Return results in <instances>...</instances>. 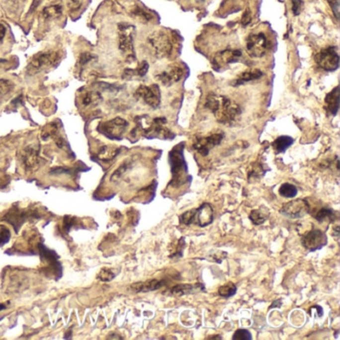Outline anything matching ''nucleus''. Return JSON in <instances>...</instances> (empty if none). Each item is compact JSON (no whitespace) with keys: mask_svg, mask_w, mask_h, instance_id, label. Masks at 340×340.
<instances>
[{"mask_svg":"<svg viewBox=\"0 0 340 340\" xmlns=\"http://www.w3.org/2000/svg\"><path fill=\"white\" fill-rule=\"evenodd\" d=\"M135 96L138 99L143 100L148 106L156 109L160 106L161 103V91L160 87L157 84H153L151 86L141 85L136 93Z\"/></svg>","mask_w":340,"mask_h":340,"instance_id":"11","label":"nucleus"},{"mask_svg":"<svg viewBox=\"0 0 340 340\" xmlns=\"http://www.w3.org/2000/svg\"><path fill=\"white\" fill-rule=\"evenodd\" d=\"M148 43L157 59H163L171 54L173 44L169 36L163 31H156L148 37Z\"/></svg>","mask_w":340,"mask_h":340,"instance_id":"4","label":"nucleus"},{"mask_svg":"<svg viewBox=\"0 0 340 340\" xmlns=\"http://www.w3.org/2000/svg\"><path fill=\"white\" fill-rule=\"evenodd\" d=\"M62 13V6L59 4L47 6L42 11V16L45 19H51V18H57Z\"/></svg>","mask_w":340,"mask_h":340,"instance_id":"28","label":"nucleus"},{"mask_svg":"<svg viewBox=\"0 0 340 340\" xmlns=\"http://www.w3.org/2000/svg\"><path fill=\"white\" fill-rule=\"evenodd\" d=\"M128 127L129 123L126 120L117 117L113 120L101 123L98 127V130L100 133H102L109 139L121 140L124 134L126 133Z\"/></svg>","mask_w":340,"mask_h":340,"instance_id":"7","label":"nucleus"},{"mask_svg":"<svg viewBox=\"0 0 340 340\" xmlns=\"http://www.w3.org/2000/svg\"><path fill=\"white\" fill-rule=\"evenodd\" d=\"M167 124V120L165 118H155L152 119L147 115L139 116L136 118V128L132 135L139 134L149 139L159 138L171 140L174 139L175 134L170 131L165 125Z\"/></svg>","mask_w":340,"mask_h":340,"instance_id":"2","label":"nucleus"},{"mask_svg":"<svg viewBox=\"0 0 340 340\" xmlns=\"http://www.w3.org/2000/svg\"><path fill=\"white\" fill-rule=\"evenodd\" d=\"M19 157L24 168L27 170H32L39 165V150L34 146L26 147L20 153Z\"/></svg>","mask_w":340,"mask_h":340,"instance_id":"18","label":"nucleus"},{"mask_svg":"<svg viewBox=\"0 0 340 340\" xmlns=\"http://www.w3.org/2000/svg\"><path fill=\"white\" fill-rule=\"evenodd\" d=\"M149 70V64L146 61H143L136 69H127L124 72V78L131 79L134 77H144L146 76L147 72Z\"/></svg>","mask_w":340,"mask_h":340,"instance_id":"24","label":"nucleus"},{"mask_svg":"<svg viewBox=\"0 0 340 340\" xmlns=\"http://www.w3.org/2000/svg\"><path fill=\"white\" fill-rule=\"evenodd\" d=\"M223 138V134H214L208 137L197 138L196 142L194 143V149L198 151L202 156H207L213 148L221 144Z\"/></svg>","mask_w":340,"mask_h":340,"instance_id":"16","label":"nucleus"},{"mask_svg":"<svg viewBox=\"0 0 340 340\" xmlns=\"http://www.w3.org/2000/svg\"><path fill=\"white\" fill-rule=\"evenodd\" d=\"M183 69L178 65H170L166 70L156 75V79L159 80L164 86H172L179 82L183 77Z\"/></svg>","mask_w":340,"mask_h":340,"instance_id":"15","label":"nucleus"},{"mask_svg":"<svg viewBox=\"0 0 340 340\" xmlns=\"http://www.w3.org/2000/svg\"><path fill=\"white\" fill-rule=\"evenodd\" d=\"M29 286V278L25 272L14 270L6 279V290L9 293H19Z\"/></svg>","mask_w":340,"mask_h":340,"instance_id":"14","label":"nucleus"},{"mask_svg":"<svg viewBox=\"0 0 340 340\" xmlns=\"http://www.w3.org/2000/svg\"><path fill=\"white\" fill-rule=\"evenodd\" d=\"M279 195L284 198H294L297 195V189L292 184H282L279 188Z\"/></svg>","mask_w":340,"mask_h":340,"instance_id":"29","label":"nucleus"},{"mask_svg":"<svg viewBox=\"0 0 340 340\" xmlns=\"http://www.w3.org/2000/svg\"><path fill=\"white\" fill-rule=\"evenodd\" d=\"M81 6L80 0H68V7L71 10H77Z\"/></svg>","mask_w":340,"mask_h":340,"instance_id":"40","label":"nucleus"},{"mask_svg":"<svg viewBox=\"0 0 340 340\" xmlns=\"http://www.w3.org/2000/svg\"><path fill=\"white\" fill-rule=\"evenodd\" d=\"M236 292H237V286L233 282H228L219 288V294L222 297H226V298L235 295Z\"/></svg>","mask_w":340,"mask_h":340,"instance_id":"31","label":"nucleus"},{"mask_svg":"<svg viewBox=\"0 0 340 340\" xmlns=\"http://www.w3.org/2000/svg\"><path fill=\"white\" fill-rule=\"evenodd\" d=\"M262 76V72L258 69H253V70H248L246 72L241 73L235 80H233L231 82L232 86H241L245 83H248L250 81H254V80H257Z\"/></svg>","mask_w":340,"mask_h":340,"instance_id":"21","label":"nucleus"},{"mask_svg":"<svg viewBox=\"0 0 340 340\" xmlns=\"http://www.w3.org/2000/svg\"><path fill=\"white\" fill-rule=\"evenodd\" d=\"M120 149L114 146H102L98 153H97V157L99 160L103 161V162H110L112 160H114L117 155L119 154Z\"/></svg>","mask_w":340,"mask_h":340,"instance_id":"23","label":"nucleus"},{"mask_svg":"<svg viewBox=\"0 0 340 340\" xmlns=\"http://www.w3.org/2000/svg\"><path fill=\"white\" fill-rule=\"evenodd\" d=\"M309 213V204L306 200L298 199L284 204L280 210V214L288 219L296 220L303 218Z\"/></svg>","mask_w":340,"mask_h":340,"instance_id":"10","label":"nucleus"},{"mask_svg":"<svg viewBox=\"0 0 340 340\" xmlns=\"http://www.w3.org/2000/svg\"><path fill=\"white\" fill-rule=\"evenodd\" d=\"M317 222L323 223L325 221H333L334 220V212L328 208H322L315 216Z\"/></svg>","mask_w":340,"mask_h":340,"instance_id":"30","label":"nucleus"},{"mask_svg":"<svg viewBox=\"0 0 340 340\" xmlns=\"http://www.w3.org/2000/svg\"><path fill=\"white\" fill-rule=\"evenodd\" d=\"M292 3V12L294 15H298L301 12L302 6H303V1L302 0H291Z\"/></svg>","mask_w":340,"mask_h":340,"instance_id":"36","label":"nucleus"},{"mask_svg":"<svg viewBox=\"0 0 340 340\" xmlns=\"http://www.w3.org/2000/svg\"><path fill=\"white\" fill-rule=\"evenodd\" d=\"M243 59V52L240 49H226L218 52L213 58V66L220 71L229 65L239 62Z\"/></svg>","mask_w":340,"mask_h":340,"instance_id":"12","label":"nucleus"},{"mask_svg":"<svg viewBox=\"0 0 340 340\" xmlns=\"http://www.w3.org/2000/svg\"><path fill=\"white\" fill-rule=\"evenodd\" d=\"M102 100V96L97 91H90L87 92L82 97V103L84 106H92L97 105Z\"/></svg>","mask_w":340,"mask_h":340,"instance_id":"27","label":"nucleus"},{"mask_svg":"<svg viewBox=\"0 0 340 340\" xmlns=\"http://www.w3.org/2000/svg\"><path fill=\"white\" fill-rule=\"evenodd\" d=\"M268 41L266 36L263 33L251 34L247 38V53L252 58H260L262 57L267 50Z\"/></svg>","mask_w":340,"mask_h":340,"instance_id":"9","label":"nucleus"},{"mask_svg":"<svg viewBox=\"0 0 340 340\" xmlns=\"http://www.w3.org/2000/svg\"><path fill=\"white\" fill-rule=\"evenodd\" d=\"M95 58V56H93L91 53H82L80 55V59H79V63L81 66L87 64L88 62H90L91 60H93Z\"/></svg>","mask_w":340,"mask_h":340,"instance_id":"38","label":"nucleus"},{"mask_svg":"<svg viewBox=\"0 0 340 340\" xmlns=\"http://www.w3.org/2000/svg\"><path fill=\"white\" fill-rule=\"evenodd\" d=\"M208 339H222V336H221V335H218V336H213V337H209Z\"/></svg>","mask_w":340,"mask_h":340,"instance_id":"44","label":"nucleus"},{"mask_svg":"<svg viewBox=\"0 0 340 340\" xmlns=\"http://www.w3.org/2000/svg\"><path fill=\"white\" fill-rule=\"evenodd\" d=\"M10 237L11 235L9 230L4 226H0V246H3L6 243H8Z\"/></svg>","mask_w":340,"mask_h":340,"instance_id":"34","label":"nucleus"},{"mask_svg":"<svg viewBox=\"0 0 340 340\" xmlns=\"http://www.w3.org/2000/svg\"><path fill=\"white\" fill-rule=\"evenodd\" d=\"M133 13H134L136 16L142 18V19L145 20V21H149V20L152 18L151 14H150L149 12L145 11L144 9H142V8H140V7H136L135 10L133 11Z\"/></svg>","mask_w":340,"mask_h":340,"instance_id":"35","label":"nucleus"},{"mask_svg":"<svg viewBox=\"0 0 340 340\" xmlns=\"http://www.w3.org/2000/svg\"><path fill=\"white\" fill-rule=\"evenodd\" d=\"M293 144V139L289 136H280L273 143L272 147L276 153L285 152Z\"/></svg>","mask_w":340,"mask_h":340,"instance_id":"26","label":"nucleus"},{"mask_svg":"<svg viewBox=\"0 0 340 340\" xmlns=\"http://www.w3.org/2000/svg\"><path fill=\"white\" fill-rule=\"evenodd\" d=\"M252 21V14H251V11L250 10H247L246 13L244 14V17H243V25L244 26H247L248 24H250Z\"/></svg>","mask_w":340,"mask_h":340,"instance_id":"41","label":"nucleus"},{"mask_svg":"<svg viewBox=\"0 0 340 340\" xmlns=\"http://www.w3.org/2000/svg\"><path fill=\"white\" fill-rule=\"evenodd\" d=\"M165 284H166V282L164 280L151 279V280L144 281V282L134 283L130 287H131V290H133L134 292H149V291L159 289Z\"/></svg>","mask_w":340,"mask_h":340,"instance_id":"19","label":"nucleus"},{"mask_svg":"<svg viewBox=\"0 0 340 340\" xmlns=\"http://www.w3.org/2000/svg\"><path fill=\"white\" fill-rule=\"evenodd\" d=\"M119 49L121 52L132 61L135 60L134 51V36L135 26L128 23L119 24Z\"/></svg>","mask_w":340,"mask_h":340,"instance_id":"6","label":"nucleus"},{"mask_svg":"<svg viewBox=\"0 0 340 340\" xmlns=\"http://www.w3.org/2000/svg\"><path fill=\"white\" fill-rule=\"evenodd\" d=\"M316 64L325 71H335L339 66V55L336 47H327L315 55Z\"/></svg>","mask_w":340,"mask_h":340,"instance_id":"8","label":"nucleus"},{"mask_svg":"<svg viewBox=\"0 0 340 340\" xmlns=\"http://www.w3.org/2000/svg\"><path fill=\"white\" fill-rule=\"evenodd\" d=\"M60 59L61 56L56 51L40 52L31 58L27 67V72L29 74H35L46 68L56 65Z\"/></svg>","mask_w":340,"mask_h":340,"instance_id":"5","label":"nucleus"},{"mask_svg":"<svg viewBox=\"0 0 340 340\" xmlns=\"http://www.w3.org/2000/svg\"><path fill=\"white\" fill-rule=\"evenodd\" d=\"M184 148L185 144L181 143L173 148L169 154V161L171 165L172 171V181L170 185L178 188L188 182V165L184 158Z\"/></svg>","mask_w":340,"mask_h":340,"instance_id":"3","label":"nucleus"},{"mask_svg":"<svg viewBox=\"0 0 340 340\" xmlns=\"http://www.w3.org/2000/svg\"><path fill=\"white\" fill-rule=\"evenodd\" d=\"M328 2L334 12V15L336 18H338V12H339V0H328Z\"/></svg>","mask_w":340,"mask_h":340,"instance_id":"39","label":"nucleus"},{"mask_svg":"<svg viewBox=\"0 0 340 340\" xmlns=\"http://www.w3.org/2000/svg\"><path fill=\"white\" fill-rule=\"evenodd\" d=\"M5 34H6V28L4 25L2 24H0V43L2 42L3 38L5 37Z\"/></svg>","mask_w":340,"mask_h":340,"instance_id":"42","label":"nucleus"},{"mask_svg":"<svg viewBox=\"0 0 340 340\" xmlns=\"http://www.w3.org/2000/svg\"><path fill=\"white\" fill-rule=\"evenodd\" d=\"M12 87V84L10 81L7 80H0V94L7 93Z\"/></svg>","mask_w":340,"mask_h":340,"instance_id":"37","label":"nucleus"},{"mask_svg":"<svg viewBox=\"0 0 340 340\" xmlns=\"http://www.w3.org/2000/svg\"><path fill=\"white\" fill-rule=\"evenodd\" d=\"M205 290V285L202 283H195V284H179L174 286L171 289V293L173 295L183 296L186 294L196 293Z\"/></svg>","mask_w":340,"mask_h":340,"instance_id":"20","label":"nucleus"},{"mask_svg":"<svg viewBox=\"0 0 340 340\" xmlns=\"http://www.w3.org/2000/svg\"><path fill=\"white\" fill-rule=\"evenodd\" d=\"M326 110L329 114L335 116L339 109V88L335 87L331 92H329L325 97Z\"/></svg>","mask_w":340,"mask_h":340,"instance_id":"22","label":"nucleus"},{"mask_svg":"<svg viewBox=\"0 0 340 340\" xmlns=\"http://www.w3.org/2000/svg\"><path fill=\"white\" fill-rule=\"evenodd\" d=\"M206 107L223 124H231L241 115V107L227 96L210 94L206 101Z\"/></svg>","mask_w":340,"mask_h":340,"instance_id":"1","label":"nucleus"},{"mask_svg":"<svg viewBox=\"0 0 340 340\" xmlns=\"http://www.w3.org/2000/svg\"><path fill=\"white\" fill-rule=\"evenodd\" d=\"M301 244L308 252H315L327 245V237L320 230H312L301 238Z\"/></svg>","mask_w":340,"mask_h":340,"instance_id":"13","label":"nucleus"},{"mask_svg":"<svg viewBox=\"0 0 340 340\" xmlns=\"http://www.w3.org/2000/svg\"><path fill=\"white\" fill-rule=\"evenodd\" d=\"M234 340H252L253 336L251 332L247 329H239L235 332L233 336Z\"/></svg>","mask_w":340,"mask_h":340,"instance_id":"33","label":"nucleus"},{"mask_svg":"<svg viewBox=\"0 0 340 340\" xmlns=\"http://www.w3.org/2000/svg\"><path fill=\"white\" fill-rule=\"evenodd\" d=\"M117 274H118V271H116V269L105 267V268L101 269V271L99 272L98 278L102 281H110L113 278H115Z\"/></svg>","mask_w":340,"mask_h":340,"instance_id":"32","label":"nucleus"},{"mask_svg":"<svg viewBox=\"0 0 340 340\" xmlns=\"http://www.w3.org/2000/svg\"><path fill=\"white\" fill-rule=\"evenodd\" d=\"M269 217V211L265 208V207H261L257 210H254L251 213L250 219L253 222V224L258 226V225H262Z\"/></svg>","mask_w":340,"mask_h":340,"instance_id":"25","label":"nucleus"},{"mask_svg":"<svg viewBox=\"0 0 340 340\" xmlns=\"http://www.w3.org/2000/svg\"><path fill=\"white\" fill-rule=\"evenodd\" d=\"M213 221H214V210L210 204L205 203L201 207L194 209L193 224L201 228H205L211 225Z\"/></svg>","mask_w":340,"mask_h":340,"instance_id":"17","label":"nucleus"},{"mask_svg":"<svg viewBox=\"0 0 340 340\" xmlns=\"http://www.w3.org/2000/svg\"><path fill=\"white\" fill-rule=\"evenodd\" d=\"M339 231H340L339 226H336V227L333 229V231H332V236L335 238L336 241H338V239H339V234H340Z\"/></svg>","mask_w":340,"mask_h":340,"instance_id":"43","label":"nucleus"}]
</instances>
